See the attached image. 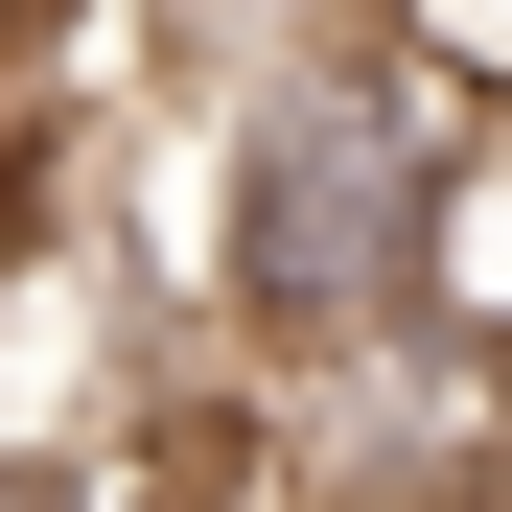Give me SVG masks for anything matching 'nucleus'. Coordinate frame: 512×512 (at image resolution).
Wrapping results in <instances>:
<instances>
[{
	"label": "nucleus",
	"mask_w": 512,
	"mask_h": 512,
	"mask_svg": "<svg viewBox=\"0 0 512 512\" xmlns=\"http://www.w3.org/2000/svg\"><path fill=\"white\" fill-rule=\"evenodd\" d=\"M443 187H466V94L396 24L187 94V210H163L187 350L210 373H326V350H373V326H419L443 303Z\"/></svg>",
	"instance_id": "nucleus-1"
}]
</instances>
